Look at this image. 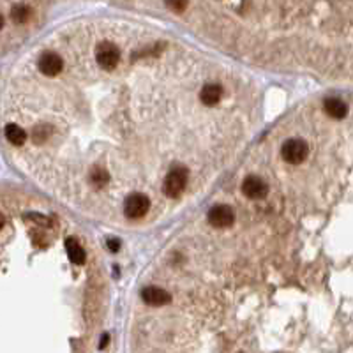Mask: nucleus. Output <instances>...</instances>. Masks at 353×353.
Segmentation results:
<instances>
[{
    "label": "nucleus",
    "mask_w": 353,
    "mask_h": 353,
    "mask_svg": "<svg viewBox=\"0 0 353 353\" xmlns=\"http://www.w3.org/2000/svg\"><path fill=\"white\" fill-rule=\"evenodd\" d=\"M88 182H90L94 187H105V185L110 184V173H106L105 170L95 166V168H92L90 173H88Z\"/></svg>",
    "instance_id": "ddd939ff"
},
{
    "label": "nucleus",
    "mask_w": 353,
    "mask_h": 353,
    "mask_svg": "<svg viewBox=\"0 0 353 353\" xmlns=\"http://www.w3.org/2000/svg\"><path fill=\"white\" fill-rule=\"evenodd\" d=\"M223 97V88L221 85H205L199 92V99L205 106H216Z\"/></svg>",
    "instance_id": "1a4fd4ad"
},
{
    "label": "nucleus",
    "mask_w": 353,
    "mask_h": 353,
    "mask_svg": "<svg viewBox=\"0 0 353 353\" xmlns=\"http://www.w3.org/2000/svg\"><path fill=\"white\" fill-rule=\"evenodd\" d=\"M2 27H4V16L0 14V30H2Z\"/></svg>",
    "instance_id": "a211bd4d"
},
{
    "label": "nucleus",
    "mask_w": 353,
    "mask_h": 353,
    "mask_svg": "<svg viewBox=\"0 0 353 353\" xmlns=\"http://www.w3.org/2000/svg\"><path fill=\"white\" fill-rule=\"evenodd\" d=\"M11 18H13L14 23H27L30 20V9L23 4H18L11 9Z\"/></svg>",
    "instance_id": "4468645a"
},
{
    "label": "nucleus",
    "mask_w": 353,
    "mask_h": 353,
    "mask_svg": "<svg viewBox=\"0 0 353 353\" xmlns=\"http://www.w3.org/2000/svg\"><path fill=\"white\" fill-rule=\"evenodd\" d=\"M2 226H4V217L0 216V228H2Z\"/></svg>",
    "instance_id": "6ab92c4d"
},
{
    "label": "nucleus",
    "mask_w": 353,
    "mask_h": 353,
    "mask_svg": "<svg viewBox=\"0 0 353 353\" xmlns=\"http://www.w3.org/2000/svg\"><path fill=\"white\" fill-rule=\"evenodd\" d=\"M242 192L247 196L249 199H262L269 194V185L256 175H249L242 182Z\"/></svg>",
    "instance_id": "39448f33"
},
{
    "label": "nucleus",
    "mask_w": 353,
    "mask_h": 353,
    "mask_svg": "<svg viewBox=\"0 0 353 353\" xmlns=\"http://www.w3.org/2000/svg\"><path fill=\"white\" fill-rule=\"evenodd\" d=\"M185 182H187V168L182 165L172 166V170L168 172V175L165 177L163 182V191L168 198H180L182 192L185 189Z\"/></svg>",
    "instance_id": "f257e3e1"
},
{
    "label": "nucleus",
    "mask_w": 353,
    "mask_h": 353,
    "mask_svg": "<svg viewBox=\"0 0 353 353\" xmlns=\"http://www.w3.org/2000/svg\"><path fill=\"white\" fill-rule=\"evenodd\" d=\"M66 251H67V256H69V260L73 263H76V265H83L85 263V251L76 240L69 238L66 244Z\"/></svg>",
    "instance_id": "9b49d317"
},
{
    "label": "nucleus",
    "mask_w": 353,
    "mask_h": 353,
    "mask_svg": "<svg viewBox=\"0 0 353 353\" xmlns=\"http://www.w3.org/2000/svg\"><path fill=\"white\" fill-rule=\"evenodd\" d=\"M235 221L233 210L228 205H217L209 212V223L216 228H228Z\"/></svg>",
    "instance_id": "423d86ee"
},
{
    "label": "nucleus",
    "mask_w": 353,
    "mask_h": 353,
    "mask_svg": "<svg viewBox=\"0 0 353 353\" xmlns=\"http://www.w3.org/2000/svg\"><path fill=\"white\" fill-rule=\"evenodd\" d=\"M108 244H110V249H112V251H119V247H120V242L119 240H110L108 242Z\"/></svg>",
    "instance_id": "dca6fc26"
},
{
    "label": "nucleus",
    "mask_w": 353,
    "mask_h": 353,
    "mask_svg": "<svg viewBox=\"0 0 353 353\" xmlns=\"http://www.w3.org/2000/svg\"><path fill=\"white\" fill-rule=\"evenodd\" d=\"M141 298H143L145 304L159 308V306L168 304V302L172 300V295H170L166 290H163V288L147 286V288H143V291H141Z\"/></svg>",
    "instance_id": "6e6552de"
},
{
    "label": "nucleus",
    "mask_w": 353,
    "mask_h": 353,
    "mask_svg": "<svg viewBox=\"0 0 353 353\" xmlns=\"http://www.w3.org/2000/svg\"><path fill=\"white\" fill-rule=\"evenodd\" d=\"M165 2H166V6L172 11H175V13H182V11H185V7H187V0H165Z\"/></svg>",
    "instance_id": "2eb2a0df"
},
{
    "label": "nucleus",
    "mask_w": 353,
    "mask_h": 353,
    "mask_svg": "<svg viewBox=\"0 0 353 353\" xmlns=\"http://www.w3.org/2000/svg\"><path fill=\"white\" fill-rule=\"evenodd\" d=\"M62 59H60L59 55H57L55 52H46L41 55V59H39V71H41L44 76H57V74L62 71Z\"/></svg>",
    "instance_id": "0eeeda50"
},
{
    "label": "nucleus",
    "mask_w": 353,
    "mask_h": 353,
    "mask_svg": "<svg viewBox=\"0 0 353 353\" xmlns=\"http://www.w3.org/2000/svg\"><path fill=\"white\" fill-rule=\"evenodd\" d=\"M108 341H110V337H108V334H105V336H103V341L101 343H99V348H106V344H108Z\"/></svg>",
    "instance_id": "f3484780"
},
{
    "label": "nucleus",
    "mask_w": 353,
    "mask_h": 353,
    "mask_svg": "<svg viewBox=\"0 0 353 353\" xmlns=\"http://www.w3.org/2000/svg\"><path fill=\"white\" fill-rule=\"evenodd\" d=\"M325 112L329 113L332 119H343L346 117V105L341 99H327L325 101Z\"/></svg>",
    "instance_id": "f8f14e48"
},
{
    "label": "nucleus",
    "mask_w": 353,
    "mask_h": 353,
    "mask_svg": "<svg viewBox=\"0 0 353 353\" xmlns=\"http://www.w3.org/2000/svg\"><path fill=\"white\" fill-rule=\"evenodd\" d=\"M150 210V199L141 192H133L124 201V214L131 219H140Z\"/></svg>",
    "instance_id": "7ed1b4c3"
},
{
    "label": "nucleus",
    "mask_w": 353,
    "mask_h": 353,
    "mask_svg": "<svg viewBox=\"0 0 353 353\" xmlns=\"http://www.w3.org/2000/svg\"><path fill=\"white\" fill-rule=\"evenodd\" d=\"M4 133H6V138L11 145L20 147V145H23L27 141V133L20 126H16V124H7Z\"/></svg>",
    "instance_id": "9d476101"
},
{
    "label": "nucleus",
    "mask_w": 353,
    "mask_h": 353,
    "mask_svg": "<svg viewBox=\"0 0 353 353\" xmlns=\"http://www.w3.org/2000/svg\"><path fill=\"white\" fill-rule=\"evenodd\" d=\"M95 60L97 64L103 67L105 71H113L117 66H119V60H120V52L113 42H101L95 49Z\"/></svg>",
    "instance_id": "20e7f679"
},
{
    "label": "nucleus",
    "mask_w": 353,
    "mask_h": 353,
    "mask_svg": "<svg viewBox=\"0 0 353 353\" xmlns=\"http://www.w3.org/2000/svg\"><path fill=\"white\" fill-rule=\"evenodd\" d=\"M283 159L290 165H300L304 159L309 156V145L304 140H288L284 141L283 148H281Z\"/></svg>",
    "instance_id": "f03ea898"
}]
</instances>
